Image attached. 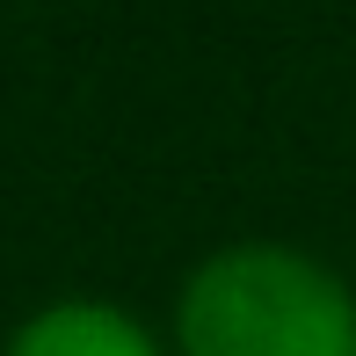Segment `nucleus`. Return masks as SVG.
Masks as SVG:
<instances>
[{"label":"nucleus","instance_id":"obj_2","mask_svg":"<svg viewBox=\"0 0 356 356\" xmlns=\"http://www.w3.org/2000/svg\"><path fill=\"white\" fill-rule=\"evenodd\" d=\"M0 356H168L138 313L109 298H51L8 334Z\"/></svg>","mask_w":356,"mask_h":356},{"label":"nucleus","instance_id":"obj_1","mask_svg":"<svg viewBox=\"0 0 356 356\" xmlns=\"http://www.w3.org/2000/svg\"><path fill=\"white\" fill-rule=\"evenodd\" d=\"M175 356H356V291L291 240H225L175 291Z\"/></svg>","mask_w":356,"mask_h":356}]
</instances>
